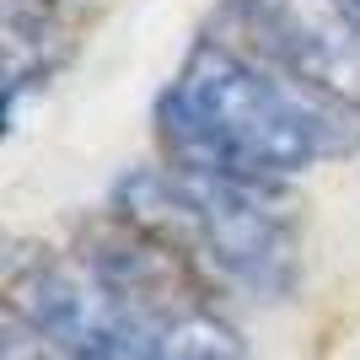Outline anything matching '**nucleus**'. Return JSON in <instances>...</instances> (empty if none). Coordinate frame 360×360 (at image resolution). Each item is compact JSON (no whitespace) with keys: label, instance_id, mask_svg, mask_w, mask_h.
<instances>
[{"label":"nucleus","instance_id":"1","mask_svg":"<svg viewBox=\"0 0 360 360\" xmlns=\"http://www.w3.org/2000/svg\"><path fill=\"white\" fill-rule=\"evenodd\" d=\"M156 119L172 167L242 183H285L317 162L360 150V113L226 38H205L183 60Z\"/></svg>","mask_w":360,"mask_h":360},{"label":"nucleus","instance_id":"2","mask_svg":"<svg viewBox=\"0 0 360 360\" xmlns=\"http://www.w3.org/2000/svg\"><path fill=\"white\" fill-rule=\"evenodd\" d=\"M172 178L183 199L188 253L205 269L258 301H280L296 290L301 237L285 205L274 199V183H242L221 172H194V167H172Z\"/></svg>","mask_w":360,"mask_h":360},{"label":"nucleus","instance_id":"3","mask_svg":"<svg viewBox=\"0 0 360 360\" xmlns=\"http://www.w3.org/2000/svg\"><path fill=\"white\" fill-rule=\"evenodd\" d=\"M258 60L360 113V0H237Z\"/></svg>","mask_w":360,"mask_h":360},{"label":"nucleus","instance_id":"4","mask_svg":"<svg viewBox=\"0 0 360 360\" xmlns=\"http://www.w3.org/2000/svg\"><path fill=\"white\" fill-rule=\"evenodd\" d=\"M6 312L27 317L32 328L54 333L60 345L81 349V355H97V360L129 355L135 323H140L135 307L113 285H103L75 253L32 258V264L11 269V280H6Z\"/></svg>","mask_w":360,"mask_h":360},{"label":"nucleus","instance_id":"5","mask_svg":"<svg viewBox=\"0 0 360 360\" xmlns=\"http://www.w3.org/2000/svg\"><path fill=\"white\" fill-rule=\"evenodd\" d=\"M75 258L86 264L103 285H113L135 312H162L183 301H210V269L194 253H183L178 242L146 231L129 215H97L81 226Z\"/></svg>","mask_w":360,"mask_h":360},{"label":"nucleus","instance_id":"6","mask_svg":"<svg viewBox=\"0 0 360 360\" xmlns=\"http://www.w3.org/2000/svg\"><path fill=\"white\" fill-rule=\"evenodd\" d=\"M129 360H248V339L210 301H183L162 312H140Z\"/></svg>","mask_w":360,"mask_h":360}]
</instances>
